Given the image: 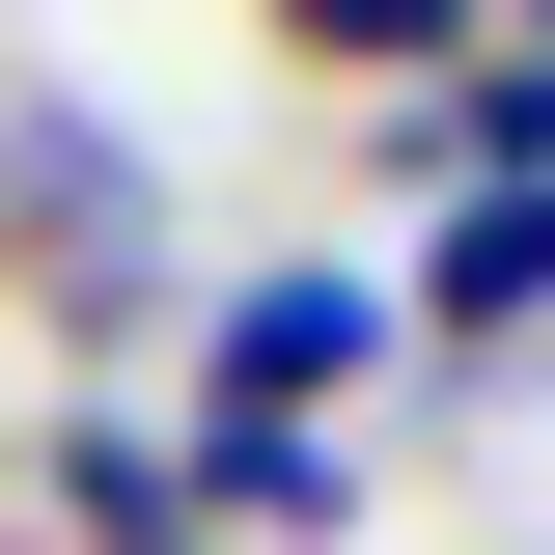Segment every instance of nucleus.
<instances>
[{"instance_id":"2","label":"nucleus","mask_w":555,"mask_h":555,"mask_svg":"<svg viewBox=\"0 0 555 555\" xmlns=\"http://www.w3.org/2000/svg\"><path fill=\"white\" fill-rule=\"evenodd\" d=\"M361 361H389V278H195V444H334Z\"/></svg>"},{"instance_id":"1","label":"nucleus","mask_w":555,"mask_h":555,"mask_svg":"<svg viewBox=\"0 0 555 555\" xmlns=\"http://www.w3.org/2000/svg\"><path fill=\"white\" fill-rule=\"evenodd\" d=\"M0 278H28V334H139V306H195L167 167L83 139V112H0Z\"/></svg>"},{"instance_id":"4","label":"nucleus","mask_w":555,"mask_h":555,"mask_svg":"<svg viewBox=\"0 0 555 555\" xmlns=\"http://www.w3.org/2000/svg\"><path fill=\"white\" fill-rule=\"evenodd\" d=\"M389 334H555V195H444V250L389 278Z\"/></svg>"},{"instance_id":"3","label":"nucleus","mask_w":555,"mask_h":555,"mask_svg":"<svg viewBox=\"0 0 555 555\" xmlns=\"http://www.w3.org/2000/svg\"><path fill=\"white\" fill-rule=\"evenodd\" d=\"M28 528L56 555H195V473H167L139 416H56V444H28Z\"/></svg>"},{"instance_id":"5","label":"nucleus","mask_w":555,"mask_h":555,"mask_svg":"<svg viewBox=\"0 0 555 555\" xmlns=\"http://www.w3.org/2000/svg\"><path fill=\"white\" fill-rule=\"evenodd\" d=\"M416 167H473V195H555V56H444V83H416Z\"/></svg>"},{"instance_id":"6","label":"nucleus","mask_w":555,"mask_h":555,"mask_svg":"<svg viewBox=\"0 0 555 555\" xmlns=\"http://www.w3.org/2000/svg\"><path fill=\"white\" fill-rule=\"evenodd\" d=\"M278 56H334V83H416V56H473V0H250Z\"/></svg>"},{"instance_id":"7","label":"nucleus","mask_w":555,"mask_h":555,"mask_svg":"<svg viewBox=\"0 0 555 555\" xmlns=\"http://www.w3.org/2000/svg\"><path fill=\"white\" fill-rule=\"evenodd\" d=\"M528 28H555V0H528Z\"/></svg>"}]
</instances>
